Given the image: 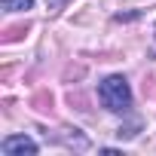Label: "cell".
<instances>
[{
  "label": "cell",
  "instance_id": "obj_3",
  "mask_svg": "<svg viewBox=\"0 0 156 156\" xmlns=\"http://www.w3.org/2000/svg\"><path fill=\"white\" fill-rule=\"evenodd\" d=\"M0 3H3L6 12H28V9H34V0H0Z\"/></svg>",
  "mask_w": 156,
  "mask_h": 156
},
{
  "label": "cell",
  "instance_id": "obj_4",
  "mask_svg": "<svg viewBox=\"0 0 156 156\" xmlns=\"http://www.w3.org/2000/svg\"><path fill=\"white\" fill-rule=\"evenodd\" d=\"M46 3H49V9H52V12H58V9L64 6V0H46Z\"/></svg>",
  "mask_w": 156,
  "mask_h": 156
},
{
  "label": "cell",
  "instance_id": "obj_1",
  "mask_svg": "<svg viewBox=\"0 0 156 156\" xmlns=\"http://www.w3.org/2000/svg\"><path fill=\"white\" fill-rule=\"evenodd\" d=\"M98 101L110 110V113H126L132 107V89H129V80L119 73L107 76V80L98 86Z\"/></svg>",
  "mask_w": 156,
  "mask_h": 156
},
{
  "label": "cell",
  "instance_id": "obj_2",
  "mask_svg": "<svg viewBox=\"0 0 156 156\" xmlns=\"http://www.w3.org/2000/svg\"><path fill=\"white\" fill-rule=\"evenodd\" d=\"M0 150H3V156H34L37 153V144L28 135H9V138H3Z\"/></svg>",
  "mask_w": 156,
  "mask_h": 156
}]
</instances>
